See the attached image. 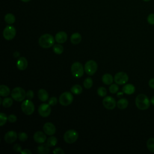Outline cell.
Instances as JSON below:
<instances>
[{
  "instance_id": "2e32d148",
  "label": "cell",
  "mask_w": 154,
  "mask_h": 154,
  "mask_svg": "<svg viewBox=\"0 0 154 154\" xmlns=\"http://www.w3.org/2000/svg\"><path fill=\"white\" fill-rule=\"evenodd\" d=\"M67 35L64 31H60L57 32L55 37V41L58 43H63L66 42Z\"/></svg>"
},
{
  "instance_id": "b9f144b4",
  "label": "cell",
  "mask_w": 154,
  "mask_h": 154,
  "mask_svg": "<svg viewBox=\"0 0 154 154\" xmlns=\"http://www.w3.org/2000/svg\"><path fill=\"white\" fill-rule=\"evenodd\" d=\"M149 85L151 88L154 89V78H152L149 80Z\"/></svg>"
},
{
  "instance_id": "4dcf8cb0",
  "label": "cell",
  "mask_w": 154,
  "mask_h": 154,
  "mask_svg": "<svg viewBox=\"0 0 154 154\" xmlns=\"http://www.w3.org/2000/svg\"><path fill=\"white\" fill-rule=\"evenodd\" d=\"M57 143V139L54 136H51L49 138H48V140H47V144L50 146V147H52V146H55Z\"/></svg>"
},
{
  "instance_id": "484cf974",
  "label": "cell",
  "mask_w": 154,
  "mask_h": 154,
  "mask_svg": "<svg viewBox=\"0 0 154 154\" xmlns=\"http://www.w3.org/2000/svg\"><path fill=\"white\" fill-rule=\"evenodd\" d=\"M146 146L150 152L154 153V138H149L147 141Z\"/></svg>"
},
{
  "instance_id": "d6986e66",
  "label": "cell",
  "mask_w": 154,
  "mask_h": 154,
  "mask_svg": "<svg viewBox=\"0 0 154 154\" xmlns=\"http://www.w3.org/2000/svg\"><path fill=\"white\" fill-rule=\"evenodd\" d=\"M48 97H49V94L46 90L40 89L38 91V97L41 101L42 102L46 101L48 99Z\"/></svg>"
},
{
  "instance_id": "9a60e30c",
  "label": "cell",
  "mask_w": 154,
  "mask_h": 154,
  "mask_svg": "<svg viewBox=\"0 0 154 154\" xmlns=\"http://www.w3.org/2000/svg\"><path fill=\"white\" fill-rule=\"evenodd\" d=\"M33 138L36 143L40 144L43 143L46 140V135L42 131H37L36 132H35Z\"/></svg>"
},
{
  "instance_id": "ac0fdd59",
  "label": "cell",
  "mask_w": 154,
  "mask_h": 154,
  "mask_svg": "<svg viewBox=\"0 0 154 154\" xmlns=\"http://www.w3.org/2000/svg\"><path fill=\"white\" fill-rule=\"evenodd\" d=\"M122 91L126 94H132L135 92V88L134 85L131 84H128L123 87Z\"/></svg>"
},
{
  "instance_id": "7402d4cb",
  "label": "cell",
  "mask_w": 154,
  "mask_h": 154,
  "mask_svg": "<svg viewBox=\"0 0 154 154\" xmlns=\"http://www.w3.org/2000/svg\"><path fill=\"white\" fill-rule=\"evenodd\" d=\"M102 81L106 85H110L113 82V77L111 74L106 73L102 76Z\"/></svg>"
},
{
  "instance_id": "f6af8a7d",
  "label": "cell",
  "mask_w": 154,
  "mask_h": 154,
  "mask_svg": "<svg viewBox=\"0 0 154 154\" xmlns=\"http://www.w3.org/2000/svg\"><path fill=\"white\" fill-rule=\"evenodd\" d=\"M150 103H151L153 105H154V96L151 98V99H150Z\"/></svg>"
},
{
  "instance_id": "83f0119b",
  "label": "cell",
  "mask_w": 154,
  "mask_h": 154,
  "mask_svg": "<svg viewBox=\"0 0 154 154\" xmlns=\"http://www.w3.org/2000/svg\"><path fill=\"white\" fill-rule=\"evenodd\" d=\"M63 47L60 44H55L53 46V51L56 54H61L63 52Z\"/></svg>"
},
{
  "instance_id": "e0dca14e",
  "label": "cell",
  "mask_w": 154,
  "mask_h": 154,
  "mask_svg": "<svg viewBox=\"0 0 154 154\" xmlns=\"http://www.w3.org/2000/svg\"><path fill=\"white\" fill-rule=\"evenodd\" d=\"M16 66L19 70H25L28 66L27 60L25 57L19 58L17 61Z\"/></svg>"
},
{
  "instance_id": "4fadbf2b",
  "label": "cell",
  "mask_w": 154,
  "mask_h": 154,
  "mask_svg": "<svg viewBox=\"0 0 154 154\" xmlns=\"http://www.w3.org/2000/svg\"><path fill=\"white\" fill-rule=\"evenodd\" d=\"M44 132L48 135H52L56 132V128L54 125L50 122L46 123L43 127Z\"/></svg>"
},
{
  "instance_id": "74e56055",
  "label": "cell",
  "mask_w": 154,
  "mask_h": 154,
  "mask_svg": "<svg viewBox=\"0 0 154 154\" xmlns=\"http://www.w3.org/2000/svg\"><path fill=\"white\" fill-rule=\"evenodd\" d=\"M26 97L28 99H32L33 97H34V93L32 90H28L26 93Z\"/></svg>"
},
{
  "instance_id": "ba28073f",
  "label": "cell",
  "mask_w": 154,
  "mask_h": 154,
  "mask_svg": "<svg viewBox=\"0 0 154 154\" xmlns=\"http://www.w3.org/2000/svg\"><path fill=\"white\" fill-rule=\"evenodd\" d=\"M97 69V64L94 60H89L86 62L84 66V70L88 75H94Z\"/></svg>"
},
{
  "instance_id": "f1b7e54d",
  "label": "cell",
  "mask_w": 154,
  "mask_h": 154,
  "mask_svg": "<svg viewBox=\"0 0 154 154\" xmlns=\"http://www.w3.org/2000/svg\"><path fill=\"white\" fill-rule=\"evenodd\" d=\"M2 104L3 106L5 108L10 107L13 104V100L10 97H5L4 99Z\"/></svg>"
},
{
  "instance_id": "f546056e",
  "label": "cell",
  "mask_w": 154,
  "mask_h": 154,
  "mask_svg": "<svg viewBox=\"0 0 154 154\" xmlns=\"http://www.w3.org/2000/svg\"><path fill=\"white\" fill-rule=\"evenodd\" d=\"M83 85H84V87L85 88H87V89L90 88L93 85V80H92V79L90 77H88V78H85L84 81Z\"/></svg>"
},
{
  "instance_id": "60d3db41",
  "label": "cell",
  "mask_w": 154,
  "mask_h": 154,
  "mask_svg": "<svg viewBox=\"0 0 154 154\" xmlns=\"http://www.w3.org/2000/svg\"><path fill=\"white\" fill-rule=\"evenodd\" d=\"M13 150H14L15 152H20L21 150H22V147H21V146H20L19 144H14V145L13 146Z\"/></svg>"
},
{
  "instance_id": "f35d334b",
  "label": "cell",
  "mask_w": 154,
  "mask_h": 154,
  "mask_svg": "<svg viewBox=\"0 0 154 154\" xmlns=\"http://www.w3.org/2000/svg\"><path fill=\"white\" fill-rule=\"evenodd\" d=\"M8 120L11 123L16 122V120H17V117L14 114H10L8 117Z\"/></svg>"
},
{
  "instance_id": "5b68a950",
  "label": "cell",
  "mask_w": 154,
  "mask_h": 154,
  "mask_svg": "<svg viewBox=\"0 0 154 154\" xmlns=\"http://www.w3.org/2000/svg\"><path fill=\"white\" fill-rule=\"evenodd\" d=\"M21 109L26 115H31L34 111V103L29 99L25 100L21 104Z\"/></svg>"
},
{
  "instance_id": "7dc6e473",
  "label": "cell",
  "mask_w": 154,
  "mask_h": 154,
  "mask_svg": "<svg viewBox=\"0 0 154 154\" xmlns=\"http://www.w3.org/2000/svg\"><path fill=\"white\" fill-rule=\"evenodd\" d=\"M144 1H145V2H149V1H150V0H143Z\"/></svg>"
},
{
  "instance_id": "7a4b0ae2",
  "label": "cell",
  "mask_w": 154,
  "mask_h": 154,
  "mask_svg": "<svg viewBox=\"0 0 154 154\" xmlns=\"http://www.w3.org/2000/svg\"><path fill=\"white\" fill-rule=\"evenodd\" d=\"M55 40L53 36L49 34L42 35L38 39V44L43 48H49L54 45Z\"/></svg>"
},
{
  "instance_id": "7bdbcfd3",
  "label": "cell",
  "mask_w": 154,
  "mask_h": 154,
  "mask_svg": "<svg viewBox=\"0 0 154 154\" xmlns=\"http://www.w3.org/2000/svg\"><path fill=\"white\" fill-rule=\"evenodd\" d=\"M20 153L22 154H31L32 153V152L29 149H25L23 150H21Z\"/></svg>"
},
{
  "instance_id": "4316f807",
  "label": "cell",
  "mask_w": 154,
  "mask_h": 154,
  "mask_svg": "<svg viewBox=\"0 0 154 154\" xmlns=\"http://www.w3.org/2000/svg\"><path fill=\"white\" fill-rule=\"evenodd\" d=\"M70 91H72V93H73L75 94H79L82 93V88L81 85H79L78 84H76V85H74L70 88Z\"/></svg>"
},
{
  "instance_id": "836d02e7",
  "label": "cell",
  "mask_w": 154,
  "mask_h": 154,
  "mask_svg": "<svg viewBox=\"0 0 154 154\" xmlns=\"http://www.w3.org/2000/svg\"><path fill=\"white\" fill-rule=\"evenodd\" d=\"M109 90L110 93H111L112 94H115L119 91V86L116 84H111L109 88Z\"/></svg>"
},
{
  "instance_id": "277c9868",
  "label": "cell",
  "mask_w": 154,
  "mask_h": 154,
  "mask_svg": "<svg viewBox=\"0 0 154 154\" xmlns=\"http://www.w3.org/2000/svg\"><path fill=\"white\" fill-rule=\"evenodd\" d=\"M84 70L83 66L79 62H75L71 66L72 74L75 78L81 77L84 74Z\"/></svg>"
},
{
  "instance_id": "8fae6325",
  "label": "cell",
  "mask_w": 154,
  "mask_h": 154,
  "mask_svg": "<svg viewBox=\"0 0 154 154\" xmlns=\"http://www.w3.org/2000/svg\"><path fill=\"white\" fill-rule=\"evenodd\" d=\"M38 112L40 116L43 117H48L51 112V108L49 103H42L41 104L38 109Z\"/></svg>"
},
{
  "instance_id": "d590c367",
  "label": "cell",
  "mask_w": 154,
  "mask_h": 154,
  "mask_svg": "<svg viewBox=\"0 0 154 154\" xmlns=\"http://www.w3.org/2000/svg\"><path fill=\"white\" fill-rule=\"evenodd\" d=\"M147 22L150 25H154V13H150L147 17Z\"/></svg>"
},
{
  "instance_id": "6da1fadb",
  "label": "cell",
  "mask_w": 154,
  "mask_h": 154,
  "mask_svg": "<svg viewBox=\"0 0 154 154\" xmlns=\"http://www.w3.org/2000/svg\"><path fill=\"white\" fill-rule=\"evenodd\" d=\"M136 106L141 110L148 109L150 105V100L144 94H140L135 98Z\"/></svg>"
},
{
  "instance_id": "9c48e42d",
  "label": "cell",
  "mask_w": 154,
  "mask_h": 154,
  "mask_svg": "<svg viewBox=\"0 0 154 154\" xmlns=\"http://www.w3.org/2000/svg\"><path fill=\"white\" fill-rule=\"evenodd\" d=\"M16 31L13 26L8 25L3 31V37L7 40H11L15 37Z\"/></svg>"
},
{
  "instance_id": "d6a6232c",
  "label": "cell",
  "mask_w": 154,
  "mask_h": 154,
  "mask_svg": "<svg viewBox=\"0 0 154 154\" xmlns=\"http://www.w3.org/2000/svg\"><path fill=\"white\" fill-rule=\"evenodd\" d=\"M97 94L100 96V97H104L106 96L107 92H106V90L105 88L103 87H100L98 88L97 90Z\"/></svg>"
},
{
  "instance_id": "d4e9b609",
  "label": "cell",
  "mask_w": 154,
  "mask_h": 154,
  "mask_svg": "<svg viewBox=\"0 0 154 154\" xmlns=\"http://www.w3.org/2000/svg\"><path fill=\"white\" fill-rule=\"evenodd\" d=\"M4 20L8 24H13L15 22V16L12 13H7L4 17Z\"/></svg>"
},
{
  "instance_id": "52a82bcc",
  "label": "cell",
  "mask_w": 154,
  "mask_h": 154,
  "mask_svg": "<svg viewBox=\"0 0 154 154\" xmlns=\"http://www.w3.org/2000/svg\"><path fill=\"white\" fill-rule=\"evenodd\" d=\"M73 100V97L72 93L68 91L63 93L59 97L60 103L63 106L69 105L72 103Z\"/></svg>"
},
{
  "instance_id": "44dd1931",
  "label": "cell",
  "mask_w": 154,
  "mask_h": 154,
  "mask_svg": "<svg viewBox=\"0 0 154 154\" xmlns=\"http://www.w3.org/2000/svg\"><path fill=\"white\" fill-rule=\"evenodd\" d=\"M82 39L81 35L78 32L73 33L70 37V42L73 45H78L79 44Z\"/></svg>"
},
{
  "instance_id": "1f68e13d",
  "label": "cell",
  "mask_w": 154,
  "mask_h": 154,
  "mask_svg": "<svg viewBox=\"0 0 154 154\" xmlns=\"http://www.w3.org/2000/svg\"><path fill=\"white\" fill-rule=\"evenodd\" d=\"M7 120H8V117H7L6 114L3 112H1L0 113V126H2L4 125L5 124Z\"/></svg>"
},
{
  "instance_id": "30bf717a",
  "label": "cell",
  "mask_w": 154,
  "mask_h": 154,
  "mask_svg": "<svg viewBox=\"0 0 154 154\" xmlns=\"http://www.w3.org/2000/svg\"><path fill=\"white\" fill-rule=\"evenodd\" d=\"M114 79L117 84L123 85L128 82L129 77L128 75L125 72H119L115 75Z\"/></svg>"
},
{
  "instance_id": "8d00e7d4",
  "label": "cell",
  "mask_w": 154,
  "mask_h": 154,
  "mask_svg": "<svg viewBox=\"0 0 154 154\" xmlns=\"http://www.w3.org/2000/svg\"><path fill=\"white\" fill-rule=\"evenodd\" d=\"M57 103V99L55 97H52L49 99L48 101V103L51 106H55Z\"/></svg>"
},
{
  "instance_id": "5bb4252c",
  "label": "cell",
  "mask_w": 154,
  "mask_h": 154,
  "mask_svg": "<svg viewBox=\"0 0 154 154\" xmlns=\"http://www.w3.org/2000/svg\"><path fill=\"white\" fill-rule=\"evenodd\" d=\"M17 137V133L14 131H10L7 132L4 136V140L8 143H12L14 142Z\"/></svg>"
},
{
  "instance_id": "ab89813d",
  "label": "cell",
  "mask_w": 154,
  "mask_h": 154,
  "mask_svg": "<svg viewBox=\"0 0 154 154\" xmlns=\"http://www.w3.org/2000/svg\"><path fill=\"white\" fill-rule=\"evenodd\" d=\"M53 153L55 154H64V151L60 147H57L53 150Z\"/></svg>"
},
{
  "instance_id": "3957f363",
  "label": "cell",
  "mask_w": 154,
  "mask_h": 154,
  "mask_svg": "<svg viewBox=\"0 0 154 154\" xmlns=\"http://www.w3.org/2000/svg\"><path fill=\"white\" fill-rule=\"evenodd\" d=\"M11 96L16 101L20 102L24 100L26 97V93L23 88L20 87H17L13 89L11 93Z\"/></svg>"
},
{
  "instance_id": "e575fe53",
  "label": "cell",
  "mask_w": 154,
  "mask_h": 154,
  "mask_svg": "<svg viewBox=\"0 0 154 154\" xmlns=\"http://www.w3.org/2000/svg\"><path fill=\"white\" fill-rule=\"evenodd\" d=\"M18 138L21 141H25L28 139V135L25 132H19L18 134Z\"/></svg>"
},
{
  "instance_id": "bcb514c9",
  "label": "cell",
  "mask_w": 154,
  "mask_h": 154,
  "mask_svg": "<svg viewBox=\"0 0 154 154\" xmlns=\"http://www.w3.org/2000/svg\"><path fill=\"white\" fill-rule=\"evenodd\" d=\"M22 2H29V1H31V0H21Z\"/></svg>"
},
{
  "instance_id": "cb8c5ba5",
  "label": "cell",
  "mask_w": 154,
  "mask_h": 154,
  "mask_svg": "<svg viewBox=\"0 0 154 154\" xmlns=\"http://www.w3.org/2000/svg\"><path fill=\"white\" fill-rule=\"evenodd\" d=\"M10 90L7 85H1L0 86V95L2 97L8 96L10 94Z\"/></svg>"
},
{
  "instance_id": "ee69618b",
  "label": "cell",
  "mask_w": 154,
  "mask_h": 154,
  "mask_svg": "<svg viewBox=\"0 0 154 154\" xmlns=\"http://www.w3.org/2000/svg\"><path fill=\"white\" fill-rule=\"evenodd\" d=\"M19 55H20V53H19L18 51H16V52H14V54H13V57H15V58L18 57Z\"/></svg>"
},
{
  "instance_id": "603a6c76",
  "label": "cell",
  "mask_w": 154,
  "mask_h": 154,
  "mask_svg": "<svg viewBox=\"0 0 154 154\" xmlns=\"http://www.w3.org/2000/svg\"><path fill=\"white\" fill-rule=\"evenodd\" d=\"M117 106L119 109H124L128 106V100L125 98H122L117 101Z\"/></svg>"
},
{
  "instance_id": "ffe728a7",
  "label": "cell",
  "mask_w": 154,
  "mask_h": 154,
  "mask_svg": "<svg viewBox=\"0 0 154 154\" xmlns=\"http://www.w3.org/2000/svg\"><path fill=\"white\" fill-rule=\"evenodd\" d=\"M50 146L46 144H42L37 147V152L40 154H47L49 150Z\"/></svg>"
},
{
  "instance_id": "7c38bea8",
  "label": "cell",
  "mask_w": 154,
  "mask_h": 154,
  "mask_svg": "<svg viewBox=\"0 0 154 154\" xmlns=\"http://www.w3.org/2000/svg\"><path fill=\"white\" fill-rule=\"evenodd\" d=\"M103 105L108 109H113L116 106V102L113 97L106 96L103 99Z\"/></svg>"
},
{
  "instance_id": "8992f818",
  "label": "cell",
  "mask_w": 154,
  "mask_h": 154,
  "mask_svg": "<svg viewBox=\"0 0 154 154\" xmlns=\"http://www.w3.org/2000/svg\"><path fill=\"white\" fill-rule=\"evenodd\" d=\"M78 138V132L74 129H70L67 131L64 134V141L69 144L75 143Z\"/></svg>"
}]
</instances>
